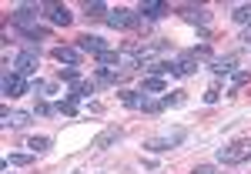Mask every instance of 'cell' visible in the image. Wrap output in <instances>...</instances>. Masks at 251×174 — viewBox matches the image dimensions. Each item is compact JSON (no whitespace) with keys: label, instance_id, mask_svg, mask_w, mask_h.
Listing matches in <instances>:
<instances>
[{"label":"cell","instance_id":"cell-27","mask_svg":"<svg viewBox=\"0 0 251 174\" xmlns=\"http://www.w3.org/2000/svg\"><path fill=\"white\" fill-rule=\"evenodd\" d=\"M161 104H164V107H181V104H184V97H181V91H174V94L161 97Z\"/></svg>","mask_w":251,"mask_h":174},{"label":"cell","instance_id":"cell-21","mask_svg":"<svg viewBox=\"0 0 251 174\" xmlns=\"http://www.w3.org/2000/svg\"><path fill=\"white\" fill-rule=\"evenodd\" d=\"M94 91H97L94 80H77V84H71V97H77V100L80 97H91Z\"/></svg>","mask_w":251,"mask_h":174},{"label":"cell","instance_id":"cell-6","mask_svg":"<svg viewBox=\"0 0 251 174\" xmlns=\"http://www.w3.org/2000/svg\"><path fill=\"white\" fill-rule=\"evenodd\" d=\"M37 67H40V47H27V50L17 54V60H14V71H17L20 77H30Z\"/></svg>","mask_w":251,"mask_h":174},{"label":"cell","instance_id":"cell-8","mask_svg":"<svg viewBox=\"0 0 251 174\" xmlns=\"http://www.w3.org/2000/svg\"><path fill=\"white\" fill-rule=\"evenodd\" d=\"M77 50L80 54H94V57H100V54L111 50V47H107V40L100 37V34H80L77 37Z\"/></svg>","mask_w":251,"mask_h":174},{"label":"cell","instance_id":"cell-25","mask_svg":"<svg viewBox=\"0 0 251 174\" xmlns=\"http://www.w3.org/2000/svg\"><path fill=\"white\" fill-rule=\"evenodd\" d=\"M164 91V80L161 77H144L141 80V94H161Z\"/></svg>","mask_w":251,"mask_h":174},{"label":"cell","instance_id":"cell-24","mask_svg":"<svg viewBox=\"0 0 251 174\" xmlns=\"http://www.w3.org/2000/svg\"><path fill=\"white\" fill-rule=\"evenodd\" d=\"M84 14L91 20H100V17H107L111 10H107V3H100V0H94V3H84Z\"/></svg>","mask_w":251,"mask_h":174},{"label":"cell","instance_id":"cell-12","mask_svg":"<svg viewBox=\"0 0 251 174\" xmlns=\"http://www.w3.org/2000/svg\"><path fill=\"white\" fill-rule=\"evenodd\" d=\"M50 57L57 60V64H64V67H77L80 64V50L77 47H67V44H57V47L50 50Z\"/></svg>","mask_w":251,"mask_h":174},{"label":"cell","instance_id":"cell-19","mask_svg":"<svg viewBox=\"0 0 251 174\" xmlns=\"http://www.w3.org/2000/svg\"><path fill=\"white\" fill-rule=\"evenodd\" d=\"M77 104H80L77 97H71V94H67L64 100H57V104H54V111H57V114H64V117H77V111H80Z\"/></svg>","mask_w":251,"mask_h":174},{"label":"cell","instance_id":"cell-4","mask_svg":"<svg viewBox=\"0 0 251 174\" xmlns=\"http://www.w3.org/2000/svg\"><path fill=\"white\" fill-rule=\"evenodd\" d=\"M181 20H188V24H194V27H201V37H208V27H211V10H208V7L184 3V7H181Z\"/></svg>","mask_w":251,"mask_h":174},{"label":"cell","instance_id":"cell-10","mask_svg":"<svg viewBox=\"0 0 251 174\" xmlns=\"http://www.w3.org/2000/svg\"><path fill=\"white\" fill-rule=\"evenodd\" d=\"M168 10H171V7H168L164 0H144V3L137 7V17H144L148 24H154V20H161Z\"/></svg>","mask_w":251,"mask_h":174},{"label":"cell","instance_id":"cell-16","mask_svg":"<svg viewBox=\"0 0 251 174\" xmlns=\"http://www.w3.org/2000/svg\"><path fill=\"white\" fill-rule=\"evenodd\" d=\"M117 100H121L124 107H131V111H144L148 94H141V91H117Z\"/></svg>","mask_w":251,"mask_h":174},{"label":"cell","instance_id":"cell-23","mask_svg":"<svg viewBox=\"0 0 251 174\" xmlns=\"http://www.w3.org/2000/svg\"><path fill=\"white\" fill-rule=\"evenodd\" d=\"M231 20L238 24V27H251V3H241V7H234Z\"/></svg>","mask_w":251,"mask_h":174},{"label":"cell","instance_id":"cell-20","mask_svg":"<svg viewBox=\"0 0 251 174\" xmlns=\"http://www.w3.org/2000/svg\"><path fill=\"white\" fill-rule=\"evenodd\" d=\"M34 157H37V154H30V151H14V154L3 157V168H10V164H14V168H27Z\"/></svg>","mask_w":251,"mask_h":174},{"label":"cell","instance_id":"cell-7","mask_svg":"<svg viewBox=\"0 0 251 174\" xmlns=\"http://www.w3.org/2000/svg\"><path fill=\"white\" fill-rule=\"evenodd\" d=\"M104 20H107V27H114V30H131V27H137V14L127 10V7H114Z\"/></svg>","mask_w":251,"mask_h":174},{"label":"cell","instance_id":"cell-9","mask_svg":"<svg viewBox=\"0 0 251 174\" xmlns=\"http://www.w3.org/2000/svg\"><path fill=\"white\" fill-rule=\"evenodd\" d=\"M121 137H124V127L111 124V127H104V131H100V134L91 141V148H94V151H107V148H114Z\"/></svg>","mask_w":251,"mask_h":174},{"label":"cell","instance_id":"cell-11","mask_svg":"<svg viewBox=\"0 0 251 174\" xmlns=\"http://www.w3.org/2000/svg\"><path fill=\"white\" fill-rule=\"evenodd\" d=\"M44 14H47V20H50L54 27H67V24L74 20L71 7H64V3H44Z\"/></svg>","mask_w":251,"mask_h":174},{"label":"cell","instance_id":"cell-17","mask_svg":"<svg viewBox=\"0 0 251 174\" xmlns=\"http://www.w3.org/2000/svg\"><path fill=\"white\" fill-rule=\"evenodd\" d=\"M208 67H211L214 74H234V71H238V57H234V54H225V57H211V60H208Z\"/></svg>","mask_w":251,"mask_h":174},{"label":"cell","instance_id":"cell-3","mask_svg":"<svg viewBox=\"0 0 251 174\" xmlns=\"http://www.w3.org/2000/svg\"><path fill=\"white\" fill-rule=\"evenodd\" d=\"M40 14H44V3H17L14 14H10V20H14L17 34H24V30H30V27H37Z\"/></svg>","mask_w":251,"mask_h":174},{"label":"cell","instance_id":"cell-26","mask_svg":"<svg viewBox=\"0 0 251 174\" xmlns=\"http://www.w3.org/2000/svg\"><path fill=\"white\" fill-rule=\"evenodd\" d=\"M57 80H67V84H77V80H80L77 67H60V71H57Z\"/></svg>","mask_w":251,"mask_h":174},{"label":"cell","instance_id":"cell-15","mask_svg":"<svg viewBox=\"0 0 251 174\" xmlns=\"http://www.w3.org/2000/svg\"><path fill=\"white\" fill-rule=\"evenodd\" d=\"M191 74H198V60H194V57L171 60V77H191Z\"/></svg>","mask_w":251,"mask_h":174},{"label":"cell","instance_id":"cell-5","mask_svg":"<svg viewBox=\"0 0 251 174\" xmlns=\"http://www.w3.org/2000/svg\"><path fill=\"white\" fill-rule=\"evenodd\" d=\"M0 91H3V97H24L30 91V84H27V77H20L17 71H3Z\"/></svg>","mask_w":251,"mask_h":174},{"label":"cell","instance_id":"cell-22","mask_svg":"<svg viewBox=\"0 0 251 174\" xmlns=\"http://www.w3.org/2000/svg\"><path fill=\"white\" fill-rule=\"evenodd\" d=\"M248 80H251V71H248V67H238V71L231 74V87H228V94H238V87H245Z\"/></svg>","mask_w":251,"mask_h":174},{"label":"cell","instance_id":"cell-28","mask_svg":"<svg viewBox=\"0 0 251 174\" xmlns=\"http://www.w3.org/2000/svg\"><path fill=\"white\" fill-rule=\"evenodd\" d=\"M218 100H221V87L214 84V87H208V91H204V104H218Z\"/></svg>","mask_w":251,"mask_h":174},{"label":"cell","instance_id":"cell-1","mask_svg":"<svg viewBox=\"0 0 251 174\" xmlns=\"http://www.w3.org/2000/svg\"><path fill=\"white\" fill-rule=\"evenodd\" d=\"M184 141H188V127H171V131H161V134L148 137L141 148H144L148 154H168L174 148H181Z\"/></svg>","mask_w":251,"mask_h":174},{"label":"cell","instance_id":"cell-31","mask_svg":"<svg viewBox=\"0 0 251 174\" xmlns=\"http://www.w3.org/2000/svg\"><path fill=\"white\" fill-rule=\"evenodd\" d=\"M191 174H218V168H214V164H198Z\"/></svg>","mask_w":251,"mask_h":174},{"label":"cell","instance_id":"cell-14","mask_svg":"<svg viewBox=\"0 0 251 174\" xmlns=\"http://www.w3.org/2000/svg\"><path fill=\"white\" fill-rule=\"evenodd\" d=\"M30 111H3V131H24L30 124Z\"/></svg>","mask_w":251,"mask_h":174},{"label":"cell","instance_id":"cell-18","mask_svg":"<svg viewBox=\"0 0 251 174\" xmlns=\"http://www.w3.org/2000/svg\"><path fill=\"white\" fill-rule=\"evenodd\" d=\"M24 148H27L30 154H44V151L50 148V137H47V134H34V137L24 141Z\"/></svg>","mask_w":251,"mask_h":174},{"label":"cell","instance_id":"cell-2","mask_svg":"<svg viewBox=\"0 0 251 174\" xmlns=\"http://www.w3.org/2000/svg\"><path fill=\"white\" fill-rule=\"evenodd\" d=\"M245 161H251V137H241V141L218 148V164H245Z\"/></svg>","mask_w":251,"mask_h":174},{"label":"cell","instance_id":"cell-30","mask_svg":"<svg viewBox=\"0 0 251 174\" xmlns=\"http://www.w3.org/2000/svg\"><path fill=\"white\" fill-rule=\"evenodd\" d=\"M191 57L194 60H198V57H211V47H208V44H198V47L191 50Z\"/></svg>","mask_w":251,"mask_h":174},{"label":"cell","instance_id":"cell-29","mask_svg":"<svg viewBox=\"0 0 251 174\" xmlns=\"http://www.w3.org/2000/svg\"><path fill=\"white\" fill-rule=\"evenodd\" d=\"M34 114L47 117V114H57V111H54V104H47V100H37V107H34Z\"/></svg>","mask_w":251,"mask_h":174},{"label":"cell","instance_id":"cell-13","mask_svg":"<svg viewBox=\"0 0 251 174\" xmlns=\"http://www.w3.org/2000/svg\"><path fill=\"white\" fill-rule=\"evenodd\" d=\"M124 77H127V74H121L114 67H94V84L97 87H117Z\"/></svg>","mask_w":251,"mask_h":174}]
</instances>
